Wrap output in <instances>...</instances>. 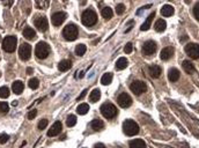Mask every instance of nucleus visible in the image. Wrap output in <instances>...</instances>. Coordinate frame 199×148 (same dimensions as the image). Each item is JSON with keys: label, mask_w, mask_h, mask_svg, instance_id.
<instances>
[{"label": "nucleus", "mask_w": 199, "mask_h": 148, "mask_svg": "<svg viewBox=\"0 0 199 148\" xmlns=\"http://www.w3.org/2000/svg\"><path fill=\"white\" fill-rule=\"evenodd\" d=\"M78 34H79L78 27L73 23L67 25L63 30V36L66 41H75L76 37H78Z\"/></svg>", "instance_id": "obj_1"}, {"label": "nucleus", "mask_w": 199, "mask_h": 148, "mask_svg": "<svg viewBox=\"0 0 199 148\" xmlns=\"http://www.w3.org/2000/svg\"><path fill=\"white\" fill-rule=\"evenodd\" d=\"M124 133L129 137H133L139 133V126L134 120H125L123 124Z\"/></svg>", "instance_id": "obj_2"}, {"label": "nucleus", "mask_w": 199, "mask_h": 148, "mask_svg": "<svg viewBox=\"0 0 199 148\" xmlns=\"http://www.w3.org/2000/svg\"><path fill=\"white\" fill-rule=\"evenodd\" d=\"M50 53V47L45 42H39L35 47V56L38 59H45Z\"/></svg>", "instance_id": "obj_3"}, {"label": "nucleus", "mask_w": 199, "mask_h": 148, "mask_svg": "<svg viewBox=\"0 0 199 148\" xmlns=\"http://www.w3.org/2000/svg\"><path fill=\"white\" fill-rule=\"evenodd\" d=\"M97 22V15L92 9H87L82 14V23L86 27H92Z\"/></svg>", "instance_id": "obj_4"}, {"label": "nucleus", "mask_w": 199, "mask_h": 148, "mask_svg": "<svg viewBox=\"0 0 199 148\" xmlns=\"http://www.w3.org/2000/svg\"><path fill=\"white\" fill-rule=\"evenodd\" d=\"M16 44H17V39L15 36H7V37H5V39L2 41V49H4L6 52L12 53V52H14L15 49H16Z\"/></svg>", "instance_id": "obj_5"}, {"label": "nucleus", "mask_w": 199, "mask_h": 148, "mask_svg": "<svg viewBox=\"0 0 199 148\" xmlns=\"http://www.w3.org/2000/svg\"><path fill=\"white\" fill-rule=\"evenodd\" d=\"M101 112L106 119H112L117 114V108L111 103H106L101 106Z\"/></svg>", "instance_id": "obj_6"}, {"label": "nucleus", "mask_w": 199, "mask_h": 148, "mask_svg": "<svg viewBox=\"0 0 199 148\" xmlns=\"http://www.w3.org/2000/svg\"><path fill=\"white\" fill-rule=\"evenodd\" d=\"M130 88H131L132 93H134L136 95H141L142 93L146 92V89H147V86L145 83L144 81H140V80H136L133 81L130 86Z\"/></svg>", "instance_id": "obj_7"}, {"label": "nucleus", "mask_w": 199, "mask_h": 148, "mask_svg": "<svg viewBox=\"0 0 199 148\" xmlns=\"http://www.w3.org/2000/svg\"><path fill=\"white\" fill-rule=\"evenodd\" d=\"M185 52L192 59H199V44H196V43L188 44L185 47Z\"/></svg>", "instance_id": "obj_8"}, {"label": "nucleus", "mask_w": 199, "mask_h": 148, "mask_svg": "<svg viewBox=\"0 0 199 148\" xmlns=\"http://www.w3.org/2000/svg\"><path fill=\"white\" fill-rule=\"evenodd\" d=\"M30 56H31V47L27 43H23L21 47H19V57L20 59L25 61V60H29Z\"/></svg>", "instance_id": "obj_9"}, {"label": "nucleus", "mask_w": 199, "mask_h": 148, "mask_svg": "<svg viewBox=\"0 0 199 148\" xmlns=\"http://www.w3.org/2000/svg\"><path fill=\"white\" fill-rule=\"evenodd\" d=\"M117 102H118L119 106H122V108H129V106H131L132 104V98L131 96L126 93H122L120 95L118 96L117 98Z\"/></svg>", "instance_id": "obj_10"}, {"label": "nucleus", "mask_w": 199, "mask_h": 148, "mask_svg": "<svg viewBox=\"0 0 199 148\" xmlns=\"http://www.w3.org/2000/svg\"><path fill=\"white\" fill-rule=\"evenodd\" d=\"M156 43L153 42V41H147L142 47V53L145 56H152L155 53L156 51Z\"/></svg>", "instance_id": "obj_11"}, {"label": "nucleus", "mask_w": 199, "mask_h": 148, "mask_svg": "<svg viewBox=\"0 0 199 148\" xmlns=\"http://www.w3.org/2000/svg\"><path fill=\"white\" fill-rule=\"evenodd\" d=\"M34 23L36 25V28H38V30H41V31H47V28H49V23H47V20L45 19V16L35 17Z\"/></svg>", "instance_id": "obj_12"}, {"label": "nucleus", "mask_w": 199, "mask_h": 148, "mask_svg": "<svg viewBox=\"0 0 199 148\" xmlns=\"http://www.w3.org/2000/svg\"><path fill=\"white\" fill-rule=\"evenodd\" d=\"M66 20V14L63 12H58L55 13L52 17H51V21H52V25H56V27H59L60 25H63V22Z\"/></svg>", "instance_id": "obj_13"}, {"label": "nucleus", "mask_w": 199, "mask_h": 148, "mask_svg": "<svg viewBox=\"0 0 199 148\" xmlns=\"http://www.w3.org/2000/svg\"><path fill=\"white\" fill-rule=\"evenodd\" d=\"M61 130H63V125H61V123H60V122H56V123H53V125L50 127V130L47 131V136L49 137L58 136L60 132H61Z\"/></svg>", "instance_id": "obj_14"}, {"label": "nucleus", "mask_w": 199, "mask_h": 148, "mask_svg": "<svg viewBox=\"0 0 199 148\" xmlns=\"http://www.w3.org/2000/svg\"><path fill=\"white\" fill-rule=\"evenodd\" d=\"M175 53V50L173 47H165L163 50L161 51V53H160V58L162 60H169Z\"/></svg>", "instance_id": "obj_15"}, {"label": "nucleus", "mask_w": 199, "mask_h": 148, "mask_svg": "<svg viewBox=\"0 0 199 148\" xmlns=\"http://www.w3.org/2000/svg\"><path fill=\"white\" fill-rule=\"evenodd\" d=\"M148 73L151 74V76L152 78H159V76L161 75L162 73V70L160 66H157V65H151L148 67Z\"/></svg>", "instance_id": "obj_16"}, {"label": "nucleus", "mask_w": 199, "mask_h": 148, "mask_svg": "<svg viewBox=\"0 0 199 148\" xmlns=\"http://www.w3.org/2000/svg\"><path fill=\"white\" fill-rule=\"evenodd\" d=\"M179 75H181V73H179V71H178L177 68H170L169 72H168V79H169V81H171V82H175V81H177L178 79H179Z\"/></svg>", "instance_id": "obj_17"}, {"label": "nucleus", "mask_w": 199, "mask_h": 148, "mask_svg": "<svg viewBox=\"0 0 199 148\" xmlns=\"http://www.w3.org/2000/svg\"><path fill=\"white\" fill-rule=\"evenodd\" d=\"M12 89L13 93H15L16 95H20L23 92V89H25V85L22 83L21 81H14L12 85Z\"/></svg>", "instance_id": "obj_18"}, {"label": "nucleus", "mask_w": 199, "mask_h": 148, "mask_svg": "<svg viewBox=\"0 0 199 148\" xmlns=\"http://www.w3.org/2000/svg\"><path fill=\"white\" fill-rule=\"evenodd\" d=\"M183 68H184V71L188 73V74H193L195 73V66H193V64L189 61V60H184L182 64Z\"/></svg>", "instance_id": "obj_19"}, {"label": "nucleus", "mask_w": 199, "mask_h": 148, "mask_svg": "<svg viewBox=\"0 0 199 148\" xmlns=\"http://www.w3.org/2000/svg\"><path fill=\"white\" fill-rule=\"evenodd\" d=\"M71 67H72V63L67 59L61 60L59 63V65H58V68H59L60 72H66V71H68Z\"/></svg>", "instance_id": "obj_20"}, {"label": "nucleus", "mask_w": 199, "mask_h": 148, "mask_svg": "<svg viewBox=\"0 0 199 148\" xmlns=\"http://www.w3.org/2000/svg\"><path fill=\"white\" fill-rule=\"evenodd\" d=\"M155 17V13L153 12L151 15H149L147 19H146V21L142 23V25H141V28L140 29L142 30V31H146V30H148L149 29V27H151V25H152V21H153V19Z\"/></svg>", "instance_id": "obj_21"}, {"label": "nucleus", "mask_w": 199, "mask_h": 148, "mask_svg": "<svg viewBox=\"0 0 199 148\" xmlns=\"http://www.w3.org/2000/svg\"><path fill=\"white\" fill-rule=\"evenodd\" d=\"M161 14L165 17L171 16V15L174 14V7L170 6V5H165L161 8Z\"/></svg>", "instance_id": "obj_22"}, {"label": "nucleus", "mask_w": 199, "mask_h": 148, "mask_svg": "<svg viewBox=\"0 0 199 148\" xmlns=\"http://www.w3.org/2000/svg\"><path fill=\"white\" fill-rule=\"evenodd\" d=\"M100 97H101V90L100 89H94L93 92L90 93V95H89V101L92 103H96L100 100Z\"/></svg>", "instance_id": "obj_23"}, {"label": "nucleus", "mask_w": 199, "mask_h": 148, "mask_svg": "<svg viewBox=\"0 0 199 148\" xmlns=\"http://www.w3.org/2000/svg\"><path fill=\"white\" fill-rule=\"evenodd\" d=\"M23 36H25L27 39H34V38H36V33H35V30L33 29V28L27 27V28L23 30Z\"/></svg>", "instance_id": "obj_24"}, {"label": "nucleus", "mask_w": 199, "mask_h": 148, "mask_svg": "<svg viewBox=\"0 0 199 148\" xmlns=\"http://www.w3.org/2000/svg\"><path fill=\"white\" fill-rule=\"evenodd\" d=\"M92 128H93L94 131H100V130H102L103 127H104V123H103V120H101V119H94L93 122H92Z\"/></svg>", "instance_id": "obj_25"}, {"label": "nucleus", "mask_w": 199, "mask_h": 148, "mask_svg": "<svg viewBox=\"0 0 199 148\" xmlns=\"http://www.w3.org/2000/svg\"><path fill=\"white\" fill-rule=\"evenodd\" d=\"M127 59L126 58H124V57H122V58H119L117 61H116V70H118V71H122V70H124V68L127 67Z\"/></svg>", "instance_id": "obj_26"}, {"label": "nucleus", "mask_w": 199, "mask_h": 148, "mask_svg": "<svg viewBox=\"0 0 199 148\" xmlns=\"http://www.w3.org/2000/svg\"><path fill=\"white\" fill-rule=\"evenodd\" d=\"M130 148H146V144H145L144 140L141 139L132 140L130 142Z\"/></svg>", "instance_id": "obj_27"}, {"label": "nucleus", "mask_w": 199, "mask_h": 148, "mask_svg": "<svg viewBox=\"0 0 199 148\" xmlns=\"http://www.w3.org/2000/svg\"><path fill=\"white\" fill-rule=\"evenodd\" d=\"M165 27H167V23H165V20H162V19H159L156 22H155V30L159 31V33H162V31H165Z\"/></svg>", "instance_id": "obj_28"}, {"label": "nucleus", "mask_w": 199, "mask_h": 148, "mask_svg": "<svg viewBox=\"0 0 199 148\" xmlns=\"http://www.w3.org/2000/svg\"><path fill=\"white\" fill-rule=\"evenodd\" d=\"M111 81H112V73H106V74H103L101 79V83L104 86H108L111 83Z\"/></svg>", "instance_id": "obj_29"}, {"label": "nucleus", "mask_w": 199, "mask_h": 148, "mask_svg": "<svg viewBox=\"0 0 199 148\" xmlns=\"http://www.w3.org/2000/svg\"><path fill=\"white\" fill-rule=\"evenodd\" d=\"M101 14L104 19H111L112 15H114V12H112V9L110 7H104V8L102 9Z\"/></svg>", "instance_id": "obj_30"}, {"label": "nucleus", "mask_w": 199, "mask_h": 148, "mask_svg": "<svg viewBox=\"0 0 199 148\" xmlns=\"http://www.w3.org/2000/svg\"><path fill=\"white\" fill-rule=\"evenodd\" d=\"M76 111H78V114H86L89 111V105L88 104H86V103H81L80 105L78 106Z\"/></svg>", "instance_id": "obj_31"}, {"label": "nucleus", "mask_w": 199, "mask_h": 148, "mask_svg": "<svg viewBox=\"0 0 199 148\" xmlns=\"http://www.w3.org/2000/svg\"><path fill=\"white\" fill-rule=\"evenodd\" d=\"M86 51H87V47H86L85 44H79V45H76L75 47V53L76 56H84L86 53Z\"/></svg>", "instance_id": "obj_32"}, {"label": "nucleus", "mask_w": 199, "mask_h": 148, "mask_svg": "<svg viewBox=\"0 0 199 148\" xmlns=\"http://www.w3.org/2000/svg\"><path fill=\"white\" fill-rule=\"evenodd\" d=\"M66 124H67V126L72 127L74 126L76 124V117L74 116V114H70L67 117V119H66Z\"/></svg>", "instance_id": "obj_33"}, {"label": "nucleus", "mask_w": 199, "mask_h": 148, "mask_svg": "<svg viewBox=\"0 0 199 148\" xmlns=\"http://www.w3.org/2000/svg\"><path fill=\"white\" fill-rule=\"evenodd\" d=\"M9 96V89L4 86V87H1L0 88V97L1 98H7Z\"/></svg>", "instance_id": "obj_34"}, {"label": "nucleus", "mask_w": 199, "mask_h": 148, "mask_svg": "<svg viewBox=\"0 0 199 148\" xmlns=\"http://www.w3.org/2000/svg\"><path fill=\"white\" fill-rule=\"evenodd\" d=\"M28 85H29V87L31 89H37L38 86H39V81H38V79H36V78H33V79L29 80Z\"/></svg>", "instance_id": "obj_35"}, {"label": "nucleus", "mask_w": 199, "mask_h": 148, "mask_svg": "<svg viewBox=\"0 0 199 148\" xmlns=\"http://www.w3.org/2000/svg\"><path fill=\"white\" fill-rule=\"evenodd\" d=\"M9 109L7 102H0V112H7Z\"/></svg>", "instance_id": "obj_36"}, {"label": "nucleus", "mask_w": 199, "mask_h": 148, "mask_svg": "<svg viewBox=\"0 0 199 148\" xmlns=\"http://www.w3.org/2000/svg\"><path fill=\"white\" fill-rule=\"evenodd\" d=\"M124 12H125V6H124L123 4H118L116 6V13H117L118 15L123 14Z\"/></svg>", "instance_id": "obj_37"}, {"label": "nucleus", "mask_w": 199, "mask_h": 148, "mask_svg": "<svg viewBox=\"0 0 199 148\" xmlns=\"http://www.w3.org/2000/svg\"><path fill=\"white\" fill-rule=\"evenodd\" d=\"M47 126V119H41L38 123V130H44Z\"/></svg>", "instance_id": "obj_38"}, {"label": "nucleus", "mask_w": 199, "mask_h": 148, "mask_svg": "<svg viewBox=\"0 0 199 148\" xmlns=\"http://www.w3.org/2000/svg\"><path fill=\"white\" fill-rule=\"evenodd\" d=\"M132 50H133V45H132V43H127L125 47H124V52L125 53H131Z\"/></svg>", "instance_id": "obj_39"}, {"label": "nucleus", "mask_w": 199, "mask_h": 148, "mask_svg": "<svg viewBox=\"0 0 199 148\" xmlns=\"http://www.w3.org/2000/svg\"><path fill=\"white\" fill-rule=\"evenodd\" d=\"M9 139V136H7V134H1L0 136V144H6L7 141H8Z\"/></svg>", "instance_id": "obj_40"}, {"label": "nucleus", "mask_w": 199, "mask_h": 148, "mask_svg": "<svg viewBox=\"0 0 199 148\" xmlns=\"http://www.w3.org/2000/svg\"><path fill=\"white\" fill-rule=\"evenodd\" d=\"M193 14H195V16L197 20H199V2L196 5L195 7H193Z\"/></svg>", "instance_id": "obj_41"}, {"label": "nucleus", "mask_w": 199, "mask_h": 148, "mask_svg": "<svg viewBox=\"0 0 199 148\" xmlns=\"http://www.w3.org/2000/svg\"><path fill=\"white\" fill-rule=\"evenodd\" d=\"M36 114H37V110H36V109L29 111V114H28V119H34L35 117H36Z\"/></svg>", "instance_id": "obj_42"}, {"label": "nucleus", "mask_w": 199, "mask_h": 148, "mask_svg": "<svg viewBox=\"0 0 199 148\" xmlns=\"http://www.w3.org/2000/svg\"><path fill=\"white\" fill-rule=\"evenodd\" d=\"M86 93H87V89H85V90H84V92H82V93L80 94V96L78 97V101H80V100H82V98L85 97V96H86Z\"/></svg>", "instance_id": "obj_43"}, {"label": "nucleus", "mask_w": 199, "mask_h": 148, "mask_svg": "<svg viewBox=\"0 0 199 148\" xmlns=\"http://www.w3.org/2000/svg\"><path fill=\"white\" fill-rule=\"evenodd\" d=\"M94 148H106V146L103 144H96L95 146H94Z\"/></svg>", "instance_id": "obj_44"}, {"label": "nucleus", "mask_w": 199, "mask_h": 148, "mask_svg": "<svg viewBox=\"0 0 199 148\" xmlns=\"http://www.w3.org/2000/svg\"><path fill=\"white\" fill-rule=\"evenodd\" d=\"M27 72H28V74H31V73H33V68H28V70H27Z\"/></svg>", "instance_id": "obj_45"}, {"label": "nucleus", "mask_w": 199, "mask_h": 148, "mask_svg": "<svg viewBox=\"0 0 199 148\" xmlns=\"http://www.w3.org/2000/svg\"><path fill=\"white\" fill-rule=\"evenodd\" d=\"M13 105H14V106L17 105V101H14V102H13Z\"/></svg>", "instance_id": "obj_46"}]
</instances>
